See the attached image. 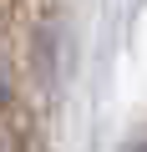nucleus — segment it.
I'll return each instance as SVG.
<instances>
[{
    "label": "nucleus",
    "mask_w": 147,
    "mask_h": 152,
    "mask_svg": "<svg viewBox=\"0 0 147 152\" xmlns=\"http://www.w3.org/2000/svg\"><path fill=\"white\" fill-rule=\"evenodd\" d=\"M132 152H147V142H142V147H132Z\"/></svg>",
    "instance_id": "f257e3e1"
}]
</instances>
